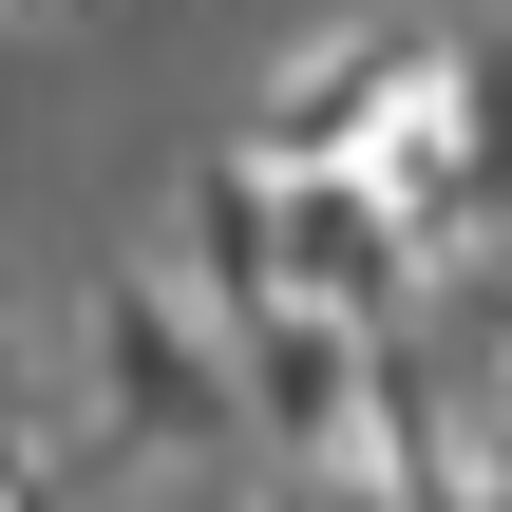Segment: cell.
Wrapping results in <instances>:
<instances>
[{"instance_id": "1", "label": "cell", "mask_w": 512, "mask_h": 512, "mask_svg": "<svg viewBox=\"0 0 512 512\" xmlns=\"http://www.w3.org/2000/svg\"><path fill=\"white\" fill-rule=\"evenodd\" d=\"M95 399H114L133 437H209V418H228V380H209V342H190L171 304H133V285L95 304Z\"/></svg>"}, {"instance_id": "2", "label": "cell", "mask_w": 512, "mask_h": 512, "mask_svg": "<svg viewBox=\"0 0 512 512\" xmlns=\"http://www.w3.org/2000/svg\"><path fill=\"white\" fill-rule=\"evenodd\" d=\"M0 494H19V361H0Z\"/></svg>"}, {"instance_id": "3", "label": "cell", "mask_w": 512, "mask_h": 512, "mask_svg": "<svg viewBox=\"0 0 512 512\" xmlns=\"http://www.w3.org/2000/svg\"><path fill=\"white\" fill-rule=\"evenodd\" d=\"M304 512H342V494H304Z\"/></svg>"}]
</instances>
